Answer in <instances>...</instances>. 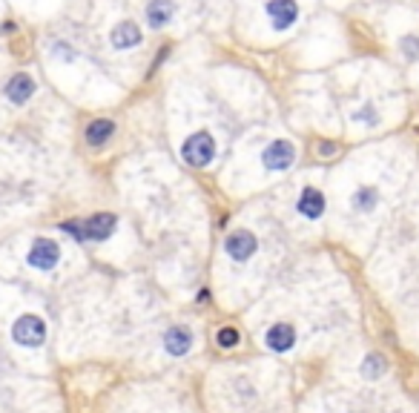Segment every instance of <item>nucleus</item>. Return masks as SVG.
I'll use <instances>...</instances> for the list:
<instances>
[{
  "mask_svg": "<svg viewBox=\"0 0 419 413\" xmlns=\"http://www.w3.org/2000/svg\"><path fill=\"white\" fill-rule=\"evenodd\" d=\"M181 155H184V161H187L190 166H207L209 161H213V155H216V141H213V135H209V132H196V135H190L187 141H184Z\"/></svg>",
  "mask_w": 419,
  "mask_h": 413,
  "instance_id": "nucleus-1",
  "label": "nucleus"
},
{
  "mask_svg": "<svg viewBox=\"0 0 419 413\" xmlns=\"http://www.w3.org/2000/svg\"><path fill=\"white\" fill-rule=\"evenodd\" d=\"M12 336H15V342L23 345V348H38L46 338V325L38 319V315H20V319L15 322V327H12Z\"/></svg>",
  "mask_w": 419,
  "mask_h": 413,
  "instance_id": "nucleus-2",
  "label": "nucleus"
},
{
  "mask_svg": "<svg viewBox=\"0 0 419 413\" xmlns=\"http://www.w3.org/2000/svg\"><path fill=\"white\" fill-rule=\"evenodd\" d=\"M58 258H61V247L49 238H38L29 250V264L38 267V270H52Z\"/></svg>",
  "mask_w": 419,
  "mask_h": 413,
  "instance_id": "nucleus-3",
  "label": "nucleus"
},
{
  "mask_svg": "<svg viewBox=\"0 0 419 413\" xmlns=\"http://www.w3.org/2000/svg\"><path fill=\"white\" fill-rule=\"evenodd\" d=\"M255 235L247 233V230H236V233H230L227 241H224V250L230 253V258H236V261H247L253 253H255Z\"/></svg>",
  "mask_w": 419,
  "mask_h": 413,
  "instance_id": "nucleus-4",
  "label": "nucleus"
},
{
  "mask_svg": "<svg viewBox=\"0 0 419 413\" xmlns=\"http://www.w3.org/2000/svg\"><path fill=\"white\" fill-rule=\"evenodd\" d=\"M262 161H264L267 169H287L296 161V150H293V143H287V141H273L270 147L264 150Z\"/></svg>",
  "mask_w": 419,
  "mask_h": 413,
  "instance_id": "nucleus-5",
  "label": "nucleus"
},
{
  "mask_svg": "<svg viewBox=\"0 0 419 413\" xmlns=\"http://www.w3.org/2000/svg\"><path fill=\"white\" fill-rule=\"evenodd\" d=\"M267 15H270L276 29H290L293 23L299 20V6L293 3V0H270Z\"/></svg>",
  "mask_w": 419,
  "mask_h": 413,
  "instance_id": "nucleus-6",
  "label": "nucleus"
},
{
  "mask_svg": "<svg viewBox=\"0 0 419 413\" xmlns=\"http://www.w3.org/2000/svg\"><path fill=\"white\" fill-rule=\"evenodd\" d=\"M115 224H118V218H115V215H109V212H98V215H92L89 221H86L84 235H86V238H95V241H104V238H109V235H112Z\"/></svg>",
  "mask_w": 419,
  "mask_h": 413,
  "instance_id": "nucleus-7",
  "label": "nucleus"
},
{
  "mask_svg": "<svg viewBox=\"0 0 419 413\" xmlns=\"http://www.w3.org/2000/svg\"><path fill=\"white\" fill-rule=\"evenodd\" d=\"M32 92H35V81L26 75V72H20V75H15L6 84V98L12 104H26L32 98Z\"/></svg>",
  "mask_w": 419,
  "mask_h": 413,
  "instance_id": "nucleus-8",
  "label": "nucleus"
},
{
  "mask_svg": "<svg viewBox=\"0 0 419 413\" xmlns=\"http://www.w3.org/2000/svg\"><path fill=\"white\" fill-rule=\"evenodd\" d=\"M109 40L115 49H132V46L141 43V29H138L135 23H118V26L112 29Z\"/></svg>",
  "mask_w": 419,
  "mask_h": 413,
  "instance_id": "nucleus-9",
  "label": "nucleus"
},
{
  "mask_svg": "<svg viewBox=\"0 0 419 413\" xmlns=\"http://www.w3.org/2000/svg\"><path fill=\"white\" fill-rule=\"evenodd\" d=\"M175 15V3L173 0H152V3L147 6V23L152 29H161V26H167V23L173 20Z\"/></svg>",
  "mask_w": 419,
  "mask_h": 413,
  "instance_id": "nucleus-10",
  "label": "nucleus"
},
{
  "mask_svg": "<svg viewBox=\"0 0 419 413\" xmlns=\"http://www.w3.org/2000/svg\"><path fill=\"white\" fill-rule=\"evenodd\" d=\"M293 342H296V333H293L290 325H273V327L267 330V348H270V350L285 353V350H290Z\"/></svg>",
  "mask_w": 419,
  "mask_h": 413,
  "instance_id": "nucleus-11",
  "label": "nucleus"
},
{
  "mask_svg": "<svg viewBox=\"0 0 419 413\" xmlns=\"http://www.w3.org/2000/svg\"><path fill=\"white\" fill-rule=\"evenodd\" d=\"M164 345H167V350H170L173 356H184V353L190 350V345H193L190 327H173V330L164 336Z\"/></svg>",
  "mask_w": 419,
  "mask_h": 413,
  "instance_id": "nucleus-12",
  "label": "nucleus"
},
{
  "mask_svg": "<svg viewBox=\"0 0 419 413\" xmlns=\"http://www.w3.org/2000/svg\"><path fill=\"white\" fill-rule=\"evenodd\" d=\"M299 212L308 215V218H319L324 212V196L316 189V187H308L305 192H301L299 198Z\"/></svg>",
  "mask_w": 419,
  "mask_h": 413,
  "instance_id": "nucleus-13",
  "label": "nucleus"
},
{
  "mask_svg": "<svg viewBox=\"0 0 419 413\" xmlns=\"http://www.w3.org/2000/svg\"><path fill=\"white\" fill-rule=\"evenodd\" d=\"M115 135V124L112 120H92V124L86 127V141L89 143H95V147H101V143H106L109 138Z\"/></svg>",
  "mask_w": 419,
  "mask_h": 413,
  "instance_id": "nucleus-14",
  "label": "nucleus"
},
{
  "mask_svg": "<svg viewBox=\"0 0 419 413\" xmlns=\"http://www.w3.org/2000/svg\"><path fill=\"white\" fill-rule=\"evenodd\" d=\"M377 201H379V192H377L374 187H359V189L354 192V207H356L359 212L374 210V207H377Z\"/></svg>",
  "mask_w": 419,
  "mask_h": 413,
  "instance_id": "nucleus-15",
  "label": "nucleus"
},
{
  "mask_svg": "<svg viewBox=\"0 0 419 413\" xmlns=\"http://www.w3.org/2000/svg\"><path fill=\"white\" fill-rule=\"evenodd\" d=\"M385 368H388L385 356H379V353H370V356L362 361V376H365V379H379V376L385 373Z\"/></svg>",
  "mask_w": 419,
  "mask_h": 413,
  "instance_id": "nucleus-16",
  "label": "nucleus"
},
{
  "mask_svg": "<svg viewBox=\"0 0 419 413\" xmlns=\"http://www.w3.org/2000/svg\"><path fill=\"white\" fill-rule=\"evenodd\" d=\"M400 49H402V55H405L408 61H416V58H419V38H416V35H405V38L400 40Z\"/></svg>",
  "mask_w": 419,
  "mask_h": 413,
  "instance_id": "nucleus-17",
  "label": "nucleus"
},
{
  "mask_svg": "<svg viewBox=\"0 0 419 413\" xmlns=\"http://www.w3.org/2000/svg\"><path fill=\"white\" fill-rule=\"evenodd\" d=\"M216 338H219V348H224V350L227 348H236L239 345V330L236 327H221Z\"/></svg>",
  "mask_w": 419,
  "mask_h": 413,
  "instance_id": "nucleus-18",
  "label": "nucleus"
},
{
  "mask_svg": "<svg viewBox=\"0 0 419 413\" xmlns=\"http://www.w3.org/2000/svg\"><path fill=\"white\" fill-rule=\"evenodd\" d=\"M319 153H322V155H333V153H336V143H322Z\"/></svg>",
  "mask_w": 419,
  "mask_h": 413,
  "instance_id": "nucleus-19",
  "label": "nucleus"
}]
</instances>
